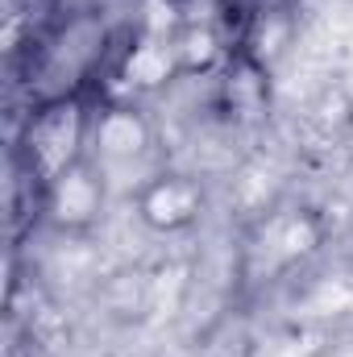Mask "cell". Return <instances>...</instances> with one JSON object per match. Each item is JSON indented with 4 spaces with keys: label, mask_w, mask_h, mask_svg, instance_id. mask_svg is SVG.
I'll return each mask as SVG.
<instances>
[{
    "label": "cell",
    "mask_w": 353,
    "mask_h": 357,
    "mask_svg": "<svg viewBox=\"0 0 353 357\" xmlns=\"http://www.w3.org/2000/svg\"><path fill=\"white\" fill-rule=\"evenodd\" d=\"M104 195H108L104 171L91 158H84V162H75L71 171H63L59 178H50L42 187V208L63 233H84L100 220Z\"/></svg>",
    "instance_id": "7a4b0ae2"
},
{
    "label": "cell",
    "mask_w": 353,
    "mask_h": 357,
    "mask_svg": "<svg viewBox=\"0 0 353 357\" xmlns=\"http://www.w3.org/2000/svg\"><path fill=\"white\" fill-rule=\"evenodd\" d=\"M88 137H91V112H84V100H54V104H38L25 121V137H21V154L29 178L38 187H46L50 178L71 171L75 162L88 158Z\"/></svg>",
    "instance_id": "6da1fadb"
},
{
    "label": "cell",
    "mask_w": 353,
    "mask_h": 357,
    "mask_svg": "<svg viewBox=\"0 0 353 357\" xmlns=\"http://www.w3.org/2000/svg\"><path fill=\"white\" fill-rule=\"evenodd\" d=\"M200 208H204V191L191 175H158L150 178L142 191H137V216L158 229V233H179V229H191L200 220Z\"/></svg>",
    "instance_id": "277c9868"
},
{
    "label": "cell",
    "mask_w": 353,
    "mask_h": 357,
    "mask_svg": "<svg viewBox=\"0 0 353 357\" xmlns=\"http://www.w3.org/2000/svg\"><path fill=\"white\" fill-rule=\"evenodd\" d=\"M91 162L112 178L117 171H129L133 162H142L154 146V133L146 125V116L137 108H104L100 116H91Z\"/></svg>",
    "instance_id": "3957f363"
}]
</instances>
